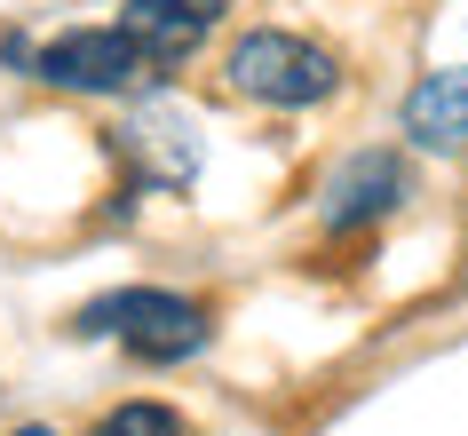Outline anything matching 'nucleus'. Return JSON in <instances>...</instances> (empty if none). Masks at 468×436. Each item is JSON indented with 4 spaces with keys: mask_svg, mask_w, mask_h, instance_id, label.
Returning a JSON list of instances; mask_svg holds the SVG:
<instances>
[{
    "mask_svg": "<svg viewBox=\"0 0 468 436\" xmlns=\"http://www.w3.org/2000/svg\"><path fill=\"white\" fill-rule=\"evenodd\" d=\"M88 436H183V420L167 405H120V412H103Z\"/></svg>",
    "mask_w": 468,
    "mask_h": 436,
    "instance_id": "6e6552de",
    "label": "nucleus"
},
{
    "mask_svg": "<svg viewBox=\"0 0 468 436\" xmlns=\"http://www.w3.org/2000/svg\"><path fill=\"white\" fill-rule=\"evenodd\" d=\"M405 135L420 151H468V64H444L405 96Z\"/></svg>",
    "mask_w": 468,
    "mask_h": 436,
    "instance_id": "423d86ee",
    "label": "nucleus"
},
{
    "mask_svg": "<svg viewBox=\"0 0 468 436\" xmlns=\"http://www.w3.org/2000/svg\"><path fill=\"white\" fill-rule=\"evenodd\" d=\"M32 64H40V80H48V88H72V96H127V88L151 72L144 40H135L127 25L64 32V40H48Z\"/></svg>",
    "mask_w": 468,
    "mask_h": 436,
    "instance_id": "7ed1b4c3",
    "label": "nucleus"
},
{
    "mask_svg": "<svg viewBox=\"0 0 468 436\" xmlns=\"http://www.w3.org/2000/svg\"><path fill=\"white\" fill-rule=\"evenodd\" d=\"M80 334H112L144 365H175V357H198L207 349V310L183 302V293H159V286H127V293L88 302L80 310Z\"/></svg>",
    "mask_w": 468,
    "mask_h": 436,
    "instance_id": "f03ea898",
    "label": "nucleus"
},
{
    "mask_svg": "<svg viewBox=\"0 0 468 436\" xmlns=\"http://www.w3.org/2000/svg\"><path fill=\"white\" fill-rule=\"evenodd\" d=\"M405 191H413V175H405V159H397V151H349L342 167L325 175L318 215H325V230H366V222L397 215V207H405Z\"/></svg>",
    "mask_w": 468,
    "mask_h": 436,
    "instance_id": "20e7f679",
    "label": "nucleus"
},
{
    "mask_svg": "<svg viewBox=\"0 0 468 436\" xmlns=\"http://www.w3.org/2000/svg\"><path fill=\"white\" fill-rule=\"evenodd\" d=\"M230 88L254 103H271V112H310L342 88V64L334 48L318 40H302V32H247V40H230Z\"/></svg>",
    "mask_w": 468,
    "mask_h": 436,
    "instance_id": "f257e3e1",
    "label": "nucleus"
},
{
    "mask_svg": "<svg viewBox=\"0 0 468 436\" xmlns=\"http://www.w3.org/2000/svg\"><path fill=\"white\" fill-rule=\"evenodd\" d=\"M8 436H56V429H40V420H25V429H8Z\"/></svg>",
    "mask_w": 468,
    "mask_h": 436,
    "instance_id": "1a4fd4ad",
    "label": "nucleus"
},
{
    "mask_svg": "<svg viewBox=\"0 0 468 436\" xmlns=\"http://www.w3.org/2000/svg\"><path fill=\"white\" fill-rule=\"evenodd\" d=\"M127 144L159 167V183H191L198 175V127L183 112H144V120L127 127Z\"/></svg>",
    "mask_w": 468,
    "mask_h": 436,
    "instance_id": "0eeeda50",
    "label": "nucleus"
},
{
    "mask_svg": "<svg viewBox=\"0 0 468 436\" xmlns=\"http://www.w3.org/2000/svg\"><path fill=\"white\" fill-rule=\"evenodd\" d=\"M120 25L144 40V56L167 72V64H183V56L207 40V32L222 25V0H127Z\"/></svg>",
    "mask_w": 468,
    "mask_h": 436,
    "instance_id": "39448f33",
    "label": "nucleus"
}]
</instances>
